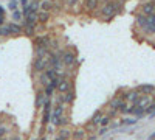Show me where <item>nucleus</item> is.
I'll return each mask as SVG.
<instances>
[{
  "label": "nucleus",
  "mask_w": 155,
  "mask_h": 140,
  "mask_svg": "<svg viewBox=\"0 0 155 140\" xmlns=\"http://www.w3.org/2000/svg\"><path fill=\"white\" fill-rule=\"evenodd\" d=\"M120 8H121V3L118 0H109V2H106L101 6V16L109 20V19L116 16V12L120 11Z\"/></svg>",
  "instance_id": "1"
},
{
  "label": "nucleus",
  "mask_w": 155,
  "mask_h": 140,
  "mask_svg": "<svg viewBox=\"0 0 155 140\" xmlns=\"http://www.w3.org/2000/svg\"><path fill=\"white\" fill-rule=\"evenodd\" d=\"M59 55H61L62 64L65 67H73L76 64V53L73 52V50H61Z\"/></svg>",
  "instance_id": "2"
},
{
  "label": "nucleus",
  "mask_w": 155,
  "mask_h": 140,
  "mask_svg": "<svg viewBox=\"0 0 155 140\" xmlns=\"http://www.w3.org/2000/svg\"><path fill=\"white\" fill-rule=\"evenodd\" d=\"M48 67V55L47 56H36L33 61V73H42Z\"/></svg>",
  "instance_id": "3"
},
{
  "label": "nucleus",
  "mask_w": 155,
  "mask_h": 140,
  "mask_svg": "<svg viewBox=\"0 0 155 140\" xmlns=\"http://www.w3.org/2000/svg\"><path fill=\"white\" fill-rule=\"evenodd\" d=\"M51 111H53L51 100H47L45 104L42 106V125H50V121H51Z\"/></svg>",
  "instance_id": "4"
},
{
  "label": "nucleus",
  "mask_w": 155,
  "mask_h": 140,
  "mask_svg": "<svg viewBox=\"0 0 155 140\" xmlns=\"http://www.w3.org/2000/svg\"><path fill=\"white\" fill-rule=\"evenodd\" d=\"M56 90L59 94H65L68 90H73V81H71V78H61L59 83H58Z\"/></svg>",
  "instance_id": "5"
},
{
  "label": "nucleus",
  "mask_w": 155,
  "mask_h": 140,
  "mask_svg": "<svg viewBox=\"0 0 155 140\" xmlns=\"http://www.w3.org/2000/svg\"><path fill=\"white\" fill-rule=\"evenodd\" d=\"M141 94L137 90V89H132V90H126L124 94H121V95H118V97H121L126 103H130V104H135L137 103V100H138V97H140Z\"/></svg>",
  "instance_id": "6"
},
{
  "label": "nucleus",
  "mask_w": 155,
  "mask_h": 140,
  "mask_svg": "<svg viewBox=\"0 0 155 140\" xmlns=\"http://www.w3.org/2000/svg\"><path fill=\"white\" fill-rule=\"evenodd\" d=\"M141 31H143L144 34H147V36H153L155 34V14L147 16V23L141 28Z\"/></svg>",
  "instance_id": "7"
},
{
  "label": "nucleus",
  "mask_w": 155,
  "mask_h": 140,
  "mask_svg": "<svg viewBox=\"0 0 155 140\" xmlns=\"http://www.w3.org/2000/svg\"><path fill=\"white\" fill-rule=\"evenodd\" d=\"M74 98H76V92L74 90H68L65 94H61V97L58 98V103H62V104L68 106V104H73Z\"/></svg>",
  "instance_id": "8"
},
{
  "label": "nucleus",
  "mask_w": 155,
  "mask_h": 140,
  "mask_svg": "<svg viewBox=\"0 0 155 140\" xmlns=\"http://www.w3.org/2000/svg\"><path fill=\"white\" fill-rule=\"evenodd\" d=\"M65 114V104H62V103H56L53 106V111H51V121L59 118L61 115H64Z\"/></svg>",
  "instance_id": "9"
},
{
  "label": "nucleus",
  "mask_w": 155,
  "mask_h": 140,
  "mask_svg": "<svg viewBox=\"0 0 155 140\" xmlns=\"http://www.w3.org/2000/svg\"><path fill=\"white\" fill-rule=\"evenodd\" d=\"M37 11H39V2H31V3H28L27 6L23 8L22 14H23V17H28L31 14H36Z\"/></svg>",
  "instance_id": "10"
},
{
  "label": "nucleus",
  "mask_w": 155,
  "mask_h": 140,
  "mask_svg": "<svg viewBox=\"0 0 155 140\" xmlns=\"http://www.w3.org/2000/svg\"><path fill=\"white\" fill-rule=\"evenodd\" d=\"M150 103H152V95H140L138 100H137V103H135L134 106H138V108L146 109Z\"/></svg>",
  "instance_id": "11"
},
{
  "label": "nucleus",
  "mask_w": 155,
  "mask_h": 140,
  "mask_svg": "<svg viewBox=\"0 0 155 140\" xmlns=\"http://www.w3.org/2000/svg\"><path fill=\"white\" fill-rule=\"evenodd\" d=\"M141 14H144V16H152V14H155V3L150 2V0L144 2L143 6H141Z\"/></svg>",
  "instance_id": "12"
},
{
  "label": "nucleus",
  "mask_w": 155,
  "mask_h": 140,
  "mask_svg": "<svg viewBox=\"0 0 155 140\" xmlns=\"http://www.w3.org/2000/svg\"><path fill=\"white\" fill-rule=\"evenodd\" d=\"M137 90L141 95H152L155 92V84H140L137 87Z\"/></svg>",
  "instance_id": "13"
},
{
  "label": "nucleus",
  "mask_w": 155,
  "mask_h": 140,
  "mask_svg": "<svg viewBox=\"0 0 155 140\" xmlns=\"http://www.w3.org/2000/svg\"><path fill=\"white\" fill-rule=\"evenodd\" d=\"M50 39H51V37H50L48 34H41V36H37V37H36L34 44H36V47H47V48H48ZM48 50H50V48H48Z\"/></svg>",
  "instance_id": "14"
},
{
  "label": "nucleus",
  "mask_w": 155,
  "mask_h": 140,
  "mask_svg": "<svg viewBox=\"0 0 155 140\" xmlns=\"http://www.w3.org/2000/svg\"><path fill=\"white\" fill-rule=\"evenodd\" d=\"M6 28H8V31H9L11 36L12 34H22V31H23V27H22V25H19V23H16V22L8 23Z\"/></svg>",
  "instance_id": "15"
},
{
  "label": "nucleus",
  "mask_w": 155,
  "mask_h": 140,
  "mask_svg": "<svg viewBox=\"0 0 155 140\" xmlns=\"http://www.w3.org/2000/svg\"><path fill=\"white\" fill-rule=\"evenodd\" d=\"M68 123H70V118L65 115V114H64V115H61L59 118H56V120L51 121V125L56 126V128H64V126H67Z\"/></svg>",
  "instance_id": "16"
},
{
  "label": "nucleus",
  "mask_w": 155,
  "mask_h": 140,
  "mask_svg": "<svg viewBox=\"0 0 155 140\" xmlns=\"http://www.w3.org/2000/svg\"><path fill=\"white\" fill-rule=\"evenodd\" d=\"M71 138L73 140H85L87 138V131L84 128H78L76 131L71 132Z\"/></svg>",
  "instance_id": "17"
},
{
  "label": "nucleus",
  "mask_w": 155,
  "mask_h": 140,
  "mask_svg": "<svg viewBox=\"0 0 155 140\" xmlns=\"http://www.w3.org/2000/svg\"><path fill=\"white\" fill-rule=\"evenodd\" d=\"M50 19H51V12L50 11H42V9L37 11V20L41 23H47Z\"/></svg>",
  "instance_id": "18"
},
{
  "label": "nucleus",
  "mask_w": 155,
  "mask_h": 140,
  "mask_svg": "<svg viewBox=\"0 0 155 140\" xmlns=\"http://www.w3.org/2000/svg\"><path fill=\"white\" fill-rule=\"evenodd\" d=\"M54 8V3L51 0H39V9L42 11H51Z\"/></svg>",
  "instance_id": "19"
},
{
  "label": "nucleus",
  "mask_w": 155,
  "mask_h": 140,
  "mask_svg": "<svg viewBox=\"0 0 155 140\" xmlns=\"http://www.w3.org/2000/svg\"><path fill=\"white\" fill-rule=\"evenodd\" d=\"M102 115H104V112H102V111H96L93 114V117L90 118V126H99V121H101Z\"/></svg>",
  "instance_id": "20"
},
{
  "label": "nucleus",
  "mask_w": 155,
  "mask_h": 140,
  "mask_svg": "<svg viewBox=\"0 0 155 140\" xmlns=\"http://www.w3.org/2000/svg\"><path fill=\"white\" fill-rule=\"evenodd\" d=\"M135 23H137V27L138 28H143L144 25L147 23V16H144V14H137V17H135Z\"/></svg>",
  "instance_id": "21"
},
{
  "label": "nucleus",
  "mask_w": 155,
  "mask_h": 140,
  "mask_svg": "<svg viewBox=\"0 0 155 140\" xmlns=\"http://www.w3.org/2000/svg\"><path fill=\"white\" fill-rule=\"evenodd\" d=\"M50 83H51V78L47 75V72H45V70H44L42 73H39V84L45 87V86H48Z\"/></svg>",
  "instance_id": "22"
},
{
  "label": "nucleus",
  "mask_w": 155,
  "mask_h": 140,
  "mask_svg": "<svg viewBox=\"0 0 155 140\" xmlns=\"http://www.w3.org/2000/svg\"><path fill=\"white\" fill-rule=\"evenodd\" d=\"M45 101H47V98H45L44 92H39L37 97H36V108L37 109H42V106L45 104Z\"/></svg>",
  "instance_id": "23"
},
{
  "label": "nucleus",
  "mask_w": 155,
  "mask_h": 140,
  "mask_svg": "<svg viewBox=\"0 0 155 140\" xmlns=\"http://www.w3.org/2000/svg\"><path fill=\"white\" fill-rule=\"evenodd\" d=\"M59 137H64L65 140H68V138H71V131L67 128V126H64V128H59V134H58Z\"/></svg>",
  "instance_id": "24"
},
{
  "label": "nucleus",
  "mask_w": 155,
  "mask_h": 140,
  "mask_svg": "<svg viewBox=\"0 0 155 140\" xmlns=\"http://www.w3.org/2000/svg\"><path fill=\"white\" fill-rule=\"evenodd\" d=\"M44 95H45L47 100H51V98H53V95H54V89L51 87L50 84L45 86V87H44Z\"/></svg>",
  "instance_id": "25"
},
{
  "label": "nucleus",
  "mask_w": 155,
  "mask_h": 140,
  "mask_svg": "<svg viewBox=\"0 0 155 140\" xmlns=\"http://www.w3.org/2000/svg\"><path fill=\"white\" fill-rule=\"evenodd\" d=\"M11 17H12V20H14L16 23H19L20 20H23V14H22V11H20V9L12 11V12H11Z\"/></svg>",
  "instance_id": "26"
},
{
  "label": "nucleus",
  "mask_w": 155,
  "mask_h": 140,
  "mask_svg": "<svg viewBox=\"0 0 155 140\" xmlns=\"http://www.w3.org/2000/svg\"><path fill=\"white\" fill-rule=\"evenodd\" d=\"M99 0H85V8L87 9H96Z\"/></svg>",
  "instance_id": "27"
},
{
  "label": "nucleus",
  "mask_w": 155,
  "mask_h": 140,
  "mask_svg": "<svg viewBox=\"0 0 155 140\" xmlns=\"http://www.w3.org/2000/svg\"><path fill=\"white\" fill-rule=\"evenodd\" d=\"M8 9L12 12V11H16V9H19V2L17 0H9L8 2Z\"/></svg>",
  "instance_id": "28"
},
{
  "label": "nucleus",
  "mask_w": 155,
  "mask_h": 140,
  "mask_svg": "<svg viewBox=\"0 0 155 140\" xmlns=\"http://www.w3.org/2000/svg\"><path fill=\"white\" fill-rule=\"evenodd\" d=\"M110 121H112V118L104 114V115H102V118H101V121H99V126H101V128H102V126H109Z\"/></svg>",
  "instance_id": "29"
},
{
  "label": "nucleus",
  "mask_w": 155,
  "mask_h": 140,
  "mask_svg": "<svg viewBox=\"0 0 155 140\" xmlns=\"http://www.w3.org/2000/svg\"><path fill=\"white\" fill-rule=\"evenodd\" d=\"M0 36H3V37H9V31L6 28V25H0Z\"/></svg>",
  "instance_id": "30"
},
{
  "label": "nucleus",
  "mask_w": 155,
  "mask_h": 140,
  "mask_svg": "<svg viewBox=\"0 0 155 140\" xmlns=\"http://www.w3.org/2000/svg\"><path fill=\"white\" fill-rule=\"evenodd\" d=\"M144 112H146V115H150L152 112H155V101H152V103H150V104L144 109Z\"/></svg>",
  "instance_id": "31"
},
{
  "label": "nucleus",
  "mask_w": 155,
  "mask_h": 140,
  "mask_svg": "<svg viewBox=\"0 0 155 140\" xmlns=\"http://www.w3.org/2000/svg\"><path fill=\"white\" fill-rule=\"evenodd\" d=\"M121 121H123V125H126V126H132V125L137 123V118H124V120H121Z\"/></svg>",
  "instance_id": "32"
},
{
  "label": "nucleus",
  "mask_w": 155,
  "mask_h": 140,
  "mask_svg": "<svg viewBox=\"0 0 155 140\" xmlns=\"http://www.w3.org/2000/svg\"><path fill=\"white\" fill-rule=\"evenodd\" d=\"M118 114H120V112L116 111V109H112V108H109V112L106 114V115H109L110 118H113V117H116V115H118Z\"/></svg>",
  "instance_id": "33"
},
{
  "label": "nucleus",
  "mask_w": 155,
  "mask_h": 140,
  "mask_svg": "<svg viewBox=\"0 0 155 140\" xmlns=\"http://www.w3.org/2000/svg\"><path fill=\"white\" fill-rule=\"evenodd\" d=\"M78 3H79V0H67V5H68L70 8H73V6H76Z\"/></svg>",
  "instance_id": "34"
},
{
  "label": "nucleus",
  "mask_w": 155,
  "mask_h": 140,
  "mask_svg": "<svg viewBox=\"0 0 155 140\" xmlns=\"http://www.w3.org/2000/svg\"><path fill=\"white\" fill-rule=\"evenodd\" d=\"M107 131H109V128H107V126H102V128H101V129L98 131V135H104V134H106Z\"/></svg>",
  "instance_id": "35"
},
{
  "label": "nucleus",
  "mask_w": 155,
  "mask_h": 140,
  "mask_svg": "<svg viewBox=\"0 0 155 140\" xmlns=\"http://www.w3.org/2000/svg\"><path fill=\"white\" fill-rule=\"evenodd\" d=\"M5 11H6V9H5L2 5H0V17H3V16H5Z\"/></svg>",
  "instance_id": "36"
},
{
  "label": "nucleus",
  "mask_w": 155,
  "mask_h": 140,
  "mask_svg": "<svg viewBox=\"0 0 155 140\" xmlns=\"http://www.w3.org/2000/svg\"><path fill=\"white\" fill-rule=\"evenodd\" d=\"M28 3H30V2H28V0H20V5H22L23 8H25V6H27Z\"/></svg>",
  "instance_id": "37"
},
{
  "label": "nucleus",
  "mask_w": 155,
  "mask_h": 140,
  "mask_svg": "<svg viewBox=\"0 0 155 140\" xmlns=\"http://www.w3.org/2000/svg\"><path fill=\"white\" fill-rule=\"evenodd\" d=\"M9 140H22V138H20V137H19V135H12V137H11V138H9Z\"/></svg>",
  "instance_id": "38"
},
{
  "label": "nucleus",
  "mask_w": 155,
  "mask_h": 140,
  "mask_svg": "<svg viewBox=\"0 0 155 140\" xmlns=\"http://www.w3.org/2000/svg\"><path fill=\"white\" fill-rule=\"evenodd\" d=\"M147 140H155V132H153V134H150V135H149V138H147Z\"/></svg>",
  "instance_id": "39"
},
{
  "label": "nucleus",
  "mask_w": 155,
  "mask_h": 140,
  "mask_svg": "<svg viewBox=\"0 0 155 140\" xmlns=\"http://www.w3.org/2000/svg\"><path fill=\"white\" fill-rule=\"evenodd\" d=\"M53 140H65V138H64V137H59V135H56Z\"/></svg>",
  "instance_id": "40"
},
{
  "label": "nucleus",
  "mask_w": 155,
  "mask_h": 140,
  "mask_svg": "<svg viewBox=\"0 0 155 140\" xmlns=\"http://www.w3.org/2000/svg\"><path fill=\"white\" fill-rule=\"evenodd\" d=\"M152 101H155V92L152 94Z\"/></svg>",
  "instance_id": "41"
},
{
  "label": "nucleus",
  "mask_w": 155,
  "mask_h": 140,
  "mask_svg": "<svg viewBox=\"0 0 155 140\" xmlns=\"http://www.w3.org/2000/svg\"><path fill=\"white\" fill-rule=\"evenodd\" d=\"M59 2H67V0H59Z\"/></svg>",
  "instance_id": "42"
},
{
  "label": "nucleus",
  "mask_w": 155,
  "mask_h": 140,
  "mask_svg": "<svg viewBox=\"0 0 155 140\" xmlns=\"http://www.w3.org/2000/svg\"><path fill=\"white\" fill-rule=\"evenodd\" d=\"M51 2H53V3H54V2H58V0H51Z\"/></svg>",
  "instance_id": "43"
},
{
  "label": "nucleus",
  "mask_w": 155,
  "mask_h": 140,
  "mask_svg": "<svg viewBox=\"0 0 155 140\" xmlns=\"http://www.w3.org/2000/svg\"><path fill=\"white\" fill-rule=\"evenodd\" d=\"M150 2H153V3H155V0H150Z\"/></svg>",
  "instance_id": "44"
},
{
  "label": "nucleus",
  "mask_w": 155,
  "mask_h": 140,
  "mask_svg": "<svg viewBox=\"0 0 155 140\" xmlns=\"http://www.w3.org/2000/svg\"><path fill=\"white\" fill-rule=\"evenodd\" d=\"M143 2H147V0H143Z\"/></svg>",
  "instance_id": "45"
},
{
  "label": "nucleus",
  "mask_w": 155,
  "mask_h": 140,
  "mask_svg": "<svg viewBox=\"0 0 155 140\" xmlns=\"http://www.w3.org/2000/svg\"><path fill=\"white\" fill-rule=\"evenodd\" d=\"M106 2H109V0H106Z\"/></svg>",
  "instance_id": "46"
}]
</instances>
